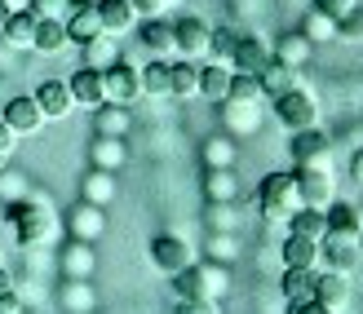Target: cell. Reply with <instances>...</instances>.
Masks as SVG:
<instances>
[{
    "label": "cell",
    "mask_w": 363,
    "mask_h": 314,
    "mask_svg": "<svg viewBox=\"0 0 363 314\" xmlns=\"http://www.w3.org/2000/svg\"><path fill=\"white\" fill-rule=\"evenodd\" d=\"M293 159H297V169H323L328 173V159H333L328 133H319V128H301V133H293Z\"/></svg>",
    "instance_id": "7"
},
{
    "label": "cell",
    "mask_w": 363,
    "mask_h": 314,
    "mask_svg": "<svg viewBox=\"0 0 363 314\" xmlns=\"http://www.w3.org/2000/svg\"><path fill=\"white\" fill-rule=\"evenodd\" d=\"M0 292H13V274L5 266H0Z\"/></svg>",
    "instance_id": "48"
},
{
    "label": "cell",
    "mask_w": 363,
    "mask_h": 314,
    "mask_svg": "<svg viewBox=\"0 0 363 314\" xmlns=\"http://www.w3.org/2000/svg\"><path fill=\"white\" fill-rule=\"evenodd\" d=\"M354 221H359V235H363V208H354Z\"/></svg>",
    "instance_id": "50"
},
{
    "label": "cell",
    "mask_w": 363,
    "mask_h": 314,
    "mask_svg": "<svg viewBox=\"0 0 363 314\" xmlns=\"http://www.w3.org/2000/svg\"><path fill=\"white\" fill-rule=\"evenodd\" d=\"M142 45H147L155 58H169V53L177 49L173 23H164V18H147V27H142Z\"/></svg>",
    "instance_id": "22"
},
{
    "label": "cell",
    "mask_w": 363,
    "mask_h": 314,
    "mask_svg": "<svg viewBox=\"0 0 363 314\" xmlns=\"http://www.w3.org/2000/svg\"><path fill=\"white\" fill-rule=\"evenodd\" d=\"M124 128H129V111H124L120 102H111V106H98V133L102 138H124Z\"/></svg>",
    "instance_id": "29"
},
{
    "label": "cell",
    "mask_w": 363,
    "mask_h": 314,
    "mask_svg": "<svg viewBox=\"0 0 363 314\" xmlns=\"http://www.w3.org/2000/svg\"><path fill=\"white\" fill-rule=\"evenodd\" d=\"M354 177H359V181H363V151H359V155H354Z\"/></svg>",
    "instance_id": "49"
},
{
    "label": "cell",
    "mask_w": 363,
    "mask_h": 314,
    "mask_svg": "<svg viewBox=\"0 0 363 314\" xmlns=\"http://www.w3.org/2000/svg\"><path fill=\"white\" fill-rule=\"evenodd\" d=\"M288 230L293 235H301V239H319L328 235V213H319V208H297L293 217H288Z\"/></svg>",
    "instance_id": "24"
},
{
    "label": "cell",
    "mask_w": 363,
    "mask_h": 314,
    "mask_svg": "<svg viewBox=\"0 0 363 314\" xmlns=\"http://www.w3.org/2000/svg\"><path fill=\"white\" fill-rule=\"evenodd\" d=\"M13 230H18V244L23 248H40L58 235V221L40 204H13Z\"/></svg>",
    "instance_id": "4"
},
{
    "label": "cell",
    "mask_w": 363,
    "mask_h": 314,
    "mask_svg": "<svg viewBox=\"0 0 363 314\" xmlns=\"http://www.w3.org/2000/svg\"><path fill=\"white\" fill-rule=\"evenodd\" d=\"M71 9H76V0H31V13L35 18H62V23H67Z\"/></svg>",
    "instance_id": "38"
},
{
    "label": "cell",
    "mask_w": 363,
    "mask_h": 314,
    "mask_svg": "<svg viewBox=\"0 0 363 314\" xmlns=\"http://www.w3.org/2000/svg\"><path fill=\"white\" fill-rule=\"evenodd\" d=\"M222 288H226V279H222V270H213V266H186V270L173 274L177 301H217Z\"/></svg>",
    "instance_id": "3"
},
{
    "label": "cell",
    "mask_w": 363,
    "mask_h": 314,
    "mask_svg": "<svg viewBox=\"0 0 363 314\" xmlns=\"http://www.w3.org/2000/svg\"><path fill=\"white\" fill-rule=\"evenodd\" d=\"M275 116L279 124H288L293 133H301V128H319V106L315 98L306 94V89H288V94L275 98Z\"/></svg>",
    "instance_id": "5"
},
{
    "label": "cell",
    "mask_w": 363,
    "mask_h": 314,
    "mask_svg": "<svg viewBox=\"0 0 363 314\" xmlns=\"http://www.w3.org/2000/svg\"><path fill=\"white\" fill-rule=\"evenodd\" d=\"M301 35H306V40H337V23H333V18L328 13H319V9H311V13H306V23H301Z\"/></svg>",
    "instance_id": "32"
},
{
    "label": "cell",
    "mask_w": 363,
    "mask_h": 314,
    "mask_svg": "<svg viewBox=\"0 0 363 314\" xmlns=\"http://www.w3.org/2000/svg\"><path fill=\"white\" fill-rule=\"evenodd\" d=\"M230 76H235V71L222 67V62L199 67V94H204L208 102H226V98H230Z\"/></svg>",
    "instance_id": "18"
},
{
    "label": "cell",
    "mask_w": 363,
    "mask_h": 314,
    "mask_svg": "<svg viewBox=\"0 0 363 314\" xmlns=\"http://www.w3.org/2000/svg\"><path fill=\"white\" fill-rule=\"evenodd\" d=\"M257 84H262V94H266V98H279V94H288V89H297V71L270 58V67L257 76Z\"/></svg>",
    "instance_id": "26"
},
{
    "label": "cell",
    "mask_w": 363,
    "mask_h": 314,
    "mask_svg": "<svg viewBox=\"0 0 363 314\" xmlns=\"http://www.w3.org/2000/svg\"><path fill=\"white\" fill-rule=\"evenodd\" d=\"M5 120L13 133H35V128L45 124V116H40V106H35V98H9L5 102Z\"/></svg>",
    "instance_id": "16"
},
{
    "label": "cell",
    "mask_w": 363,
    "mask_h": 314,
    "mask_svg": "<svg viewBox=\"0 0 363 314\" xmlns=\"http://www.w3.org/2000/svg\"><path fill=\"white\" fill-rule=\"evenodd\" d=\"M142 94H151V98H173V62L155 58V62L142 67Z\"/></svg>",
    "instance_id": "20"
},
{
    "label": "cell",
    "mask_w": 363,
    "mask_h": 314,
    "mask_svg": "<svg viewBox=\"0 0 363 314\" xmlns=\"http://www.w3.org/2000/svg\"><path fill=\"white\" fill-rule=\"evenodd\" d=\"M297 195H301V208H319V213H328L337 204V186L323 169H297Z\"/></svg>",
    "instance_id": "6"
},
{
    "label": "cell",
    "mask_w": 363,
    "mask_h": 314,
    "mask_svg": "<svg viewBox=\"0 0 363 314\" xmlns=\"http://www.w3.org/2000/svg\"><path fill=\"white\" fill-rule=\"evenodd\" d=\"M94 5H98V23H102V31H111V35L129 31L133 18H138L129 0H94Z\"/></svg>",
    "instance_id": "17"
},
{
    "label": "cell",
    "mask_w": 363,
    "mask_h": 314,
    "mask_svg": "<svg viewBox=\"0 0 363 314\" xmlns=\"http://www.w3.org/2000/svg\"><path fill=\"white\" fill-rule=\"evenodd\" d=\"M169 5H177V0H164V9H169Z\"/></svg>",
    "instance_id": "51"
},
{
    "label": "cell",
    "mask_w": 363,
    "mask_h": 314,
    "mask_svg": "<svg viewBox=\"0 0 363 314\" xmlns=\"http://www.w3.org/2000/svg\"><path fill=\"white\" fill-rule=\"evenodd\" d=\"M0 257H5V252H0Z\"/></svg>",
    "instance_id": "52"
},
{
    "label": "cell",
    "mask_w": 363,
    "mask_h": 314,
    "mask_svg": "<svg viewBox=\"0 0 363 314\" xmlns=\"http://www.w3.org/2000/svg\"><path fill=\"white\" fill-rule=\"evenodd\" d=\"M71 226H76V235H80V239L102 235V226H106V221H102V208H98V204H80V208H76V217H71Z\"/></svg>",
    "instance_id": "33"
},
{
    "label": "cell",
    "mask_w": 363,
    "mask_h": 314,
    "mask_svg": "<svg viewBox=\"0 0 363 314\" xmlns=\"http://www.w3.org/2000/svg\"><path fill=\"white\" fill-rule=\"evenodd\" d=\"M270 58H275V62H284V67H293V71H301V67H306V58H311V40H306L301 31H293V35H279V45L270 49Z\"/></svg>",
    "instance_id": "23"
},
{
    "label": "cell",
    "mask_w": 363,
    "mask_h": 314,
    "mask_svg": "<svg viewBox=\"0 0 363 314\" xmlns=\"http://www.w3.org/2000/svg\"><path fill=\"white\" fill-rule=\"evenodd\" d=\"M151 262L164 274H177V270L195 266V248L186 244V239H177V235H160L155 244H151Z\"/></svg>",
    "instance_id": "9"
},
{
    "label": "cell",
    "mask_w": 363,
    "mask_h": 314,
    "mask_svg": "<svg viewBox=\"0 0 363 314\" xmlns=\"http://www.w3.org/2000/svg\"><path fill=\"white\" fill-rule=\"evenodd\" d=\"M182 314H222L217 301H182Z\"/></svg>",
    "instance_id": "44"
},
{
    "label": "cell",
    "mask_w": 363,
    "mask_h": 314,
    "mask_svg": "<svg viewBox=\"0 0 363 314\" xmlns=\"http://www.w3.org/2000/svg\"><path fill=\"white\" fill-rule=\"evenodd\" d=\"M319 257L328 262L333 274L350 279V270H359V262H363V235L359 230H328L319 239Z\"/></svg>",
    "instance_id": "2"
},
{
    "label": "cell",
    "mask_w": 363,
    "mask_h": 314,
    "mask_svg": "<svg viewBox=\"0 0 363 314\" xmlns=\"http://www.w3.org/2000/svg\"><path fill=\"white\" fill-rule=\"evenodd\" d=\"M315 262H319V244H315V239L288 235V244H284V266H306V270H315Z\"/></svg>",
    "instance_id": "27"
},
{
    "label": "cell",
    "mask_w": 363,
    "mask_h": 314,
    "mask_svg": "<svg viewBox=\"0 0 363 314\" xmlns=\"http://www.w3.org/2000/svg\"><path fill=\"white\" fill-rule=\"evenodd\" d=\"M13 142H18V133L0 120V159H9V151H13Z\"/></svg>",
    "instance_id": "43"
},
{
    "label": "cell",
    "mask_w": 363,
    "mask_h": 314,
    "mask_svg": "<svg viewBox=\"0 0 363 314\" xmlns=\"http://www.w3.org/2000/svg\"><path fill=\"white\" fill-rule=\"evenodd\" d=\"M116 45H111V35H98V40H89L84 45V67H94V71H106V67H116Z\"/></svg>",
    "instance_id": "30"
},
{
    "label": "cell",
    "mask_w": 363,
    "mask_h": 314,
    "mask_svg": "<svg viewBox=\"0 0 363 314\" xmlns=\"http://www.w3.org/2000/svg\"><path fill=\"white\" fill-rule=\"evenodd\" d=\"M235 191H240V181H235L230 169H213V173L204 177V195L213 199V204H230Z\"/></svg>",
    "instance_id": "28"
},
{
    "label": "cell",
    "mask_w": 363,
    "mask_h": 314,
    "mask_svg": "<svg viewBox=\"0 0 363 314\" xmlns=\"http://www.w3.org/2000/svg\"><path fill=\"white\" fill-rule=\"evenodd\" d=\"M111 173H94L84 181V195H89V204H106V199H111Z\"/></svg>",
    "instance_id": "37"
},
{
    "label": "cell",
    "mask_w": 363,
    "mask_h": 314,
    "mask_svg": "<svg viewBox=\"0 0 363 314\" xmlns=\"http://www.w3.org/2000/svg\"><path fill=\"white\" fill-rule=\"evenodd\" d=\"M0 35H5V45H13V49H31L35 45V13L31 9L9 13L5 27H0Z\"/></svg>",
    "instance_id": "19"
},
{
    "label": "cell",
    "mask_w": 363,
    "mask_h": 314,
    "mask_svg": "<svg viewBox=\"0 0 363 314\" xmlns=\"http://www.w3.org/2000/svg\"><path fill=\"white\" fill-rule=\"evenodd\" d=\"M102 80H106V102L129 106V102H138V94H142V71L129 67V62L106 67V71H102Z\"/></svg>",
    "instance_id": "8"
},
{
    "label": "cell",
    "mask_w": 363,
    "mask_h": 314,
    "mask_svg": "<svg viewBox=\"0 0 363 314\" xmlns=\"http://www.w3.org/2000/svg\"><path fill=\"white\" fill-rule=\"evenodd\" d=\"M0 5H5L9 13H23V9H31V0H0Z\"/></svg>",
    "instance_id": "47"
},
{
    "label": "cell",
    "mask_w": 363,
    "mask_h": 314,
    "mask_svg": "<svg viewBox=\"0 0 363 314\" xmlns=\"http://www.w3.org/2000/svg\"><path fill=\"white\" fill-rule=\"evenodd\" d=\"M116 159H120L116 138H102V146H98V164H116Z\"/></svg>",
    "instance_id": "42"
},
{
    "label": "cell",
    "mask_w": 363,
    "mask_h": 314,
    "mask_svg": "<svg viewBox=\"0 0 363 314\" xmlns=\"http://www.w3.org/2000/svg\"><path fill=\"white\" fill-rule=\"evenodd\" d=\"M354 5H359V0H315V9H319V13H328L333 23H341V18H346Z\"/></svg>",
    "instance_id": "39"
},
{
    "label": "cell",
    "mask_w": 363,
    "mask_h": 314,
    "mask_svg": "<svg viewBox=\"0 0 363 314\" xmlns=\"http://www.w3.org/2000/svg\"><path fill=\"white\" fill-rule=\"evenodd\" d=\"M0 314H23V305H18L13 292H0Z\"/></svg>",
    "instance_id": "46"
},
{
    "label": "cell",
    "mask_w": 363,
    "mask_h": 314,
    "mask_svg": "<svg viewBox=\"0 0 363 314\" xmlns=\"http://www.w3.org/2000/svg\"><path fill=\"white\" fill-rule=\"evenodd\" d=\"M266 67H270L266 40H257V35H240V45H235V53H230V71H240V76H262Z\"/></svg>",
    "instance_id": "11"
},
{
    "label": "cell",
    "mask_w": 363,
    "mask_h": 314,
    "mask_svg": "<svg viewBox=\"0 0 363 314\" xmlns=\"http://www.w3.org/2000/svg\"><path fill=\"white\" fill-rule=\"evenodd\" d=\"M235 45H240V31H230V27H217L213 31V40H208V53L222 67H230V53H235Z\"/></svg>",
    "instance_id": "34"
},
{
    "label": "cell",
    "mask_w": 363,
    "mask_h": 314,
    "mask_svg": "<svg viewBox=\"0 0 363 314\" xmlns=\"http://www.w3.org/2000/svg\"><path fill=\"white\" fill-rule=\"evenodd\" d=\"M315 284H319V274L306 270V266H288L284 270V297L288 301H311L315 297Z\"/></svg>",
    "instance_id": "25"
},
{
    "label": "cell",
    "mask_w": 363,
    "mask_h": 314,
    "mask_svg": "<svg viewBox=\"0 0 363 314\" xmlns=\"http://www.w3.org/2000/svg\"><path fill=\"white\" fill-rule=\"evenodd\" d=\"M129 5H133V13H142V18H160L164 0H129Z\"/></svg>",
    "instance_id": "41"
},
{
    "label": "cell",
    "mask_w": 363,
    "mask_h": 314,
    "mask_svg": "<svg viewBox=\"0 0 363 314\" xmlns=\"http://www.w3.org/2000/svg\"><path fill=\"white\" fill-rule=\"evenodd\" d=\"M102 35V23H98V5H89V0H76V9L67 13V40L71 45H89Z\"/></svg>",
    "instance_id": "12"
},
{
    "label": "cell",
    "mask_w": 363,
    "mask_h": 314,
    "mask_svg": "<svg viewBox=\"0 0 363 314\" xmlns=\"http://www.w3.org/2000/svg\"><path fill=\"white\" fill-rule=\"evenodd\" d=\"M71 40H67V23L62 18H35V45L40 53H62Z\"/></svg>",
    "instance_id": "21"
},
{
    "label": "cell",
    "mask_w": 363,
    "mask_h": 314,
    "mask_svg": "<svg viewBox=\"0 0 363 314\" xmlns=\"http://www.w3.org/2000/svg\"><path fill=\"white\" fill-rule=\"evenodd\" d=\"M337 40H363V0L337 23Z\"/></svg>",
    "instance_id": "36"
},
{
    "label": "cell",
    "mask_w": 363,
    "mask_h": 314,
    "mask_svg": "<svg viewBox=\"0 0 363 314\" xmlns=\"http://www.w3.org/2000/svg\"><path fill=\"white\" fill-rule=\"evenodd\" d=\"M266 94H262V84H257V76H240V71H235L230 76V102H262Z\"/></svg>",
    "instance_id": "35"
},
{
    "label": "cell",
    "mask_w": 363,
    "mask_h": 314,
    "mask_svg": "<svg viewBox=\"0 0 363 314\" xmlns=\"http://www.w3.org/2000/svg\"><path fill=\"white\" fill-rule=\"evenodd\" d=\"M204 155H208V164H217V169H226V164L235 159V146H230L226 138H217V142L208 146V151H204Z\"/></svg>",
    "instance_id": "40"
},
{
    "label": "cell",
    "mask_w": 363,
    "mask_h": 314,
    "mask_svg": "<svg viewBox=\"0 0 363 314\" xmlns=\"http://www.w3.org/2000/svg\"><path fill=\"white\" fill-rule=\"evenodd\" d=\"M195 94H199V67L173 62V98H195Z\"/></svg>",
    "instance_id": "31"
},
{
    "label": "cell",
    "mask_w": 363,
    "mask_h": 314,
    "mask_svg": "<svg viewBox=\"0 0 363 314\" xmlns=\"http://www.w3.org/2000/svg\"><path fill=\"white\" fill-rule=\"evenodd\" d=\"M257 204L266 221H288L301 208V195H297V173H266L262 186H257Z\"/></svg>",
    "instance_id": "1"
},
{
    "label": "cell",
    "mask_w": 363,
    "mask_h": 314,
    "mask_svg": "<svg viewBox=\"0 0 363 314\" xmlns=\"http://www.w3.org/2000/svg\"><path fill=\"white\" fill-rule=\"evenodd\" d=\"M173 35H177V53H186V62L204 58L208 40H213V31H208L204 18H182V23H173Z\"/></svg>",
    "instance_id": "10"
},
{
    "label": "cell",
    "mask_w": 363,
    "mask_h": 314,
    "mask_svg": "<svg viewBox=\"0 0 363 314\" xmlns=\"http://www.w3.org/2000/svg\"><path fill=\"white\" fill-rule=\"evenodd\" d=\"M35 106H40V116H45V120H62V116H71L76 98H71L67 80H45L40 89H35Z\"/></svg>",
    "instance_id": "14"
},
{
    "label": "cell",
    "mask_w": 363,
    "mask_h": 314,
    "mask_svg": "<svg viewBox=\"0 0 363 314\" xmlns=\"http://www.w3.org/2000/svg\"><path fill=\"white\" fill-rule=\"evenodd\" d=\"M315 301L328 310V314H337V310H346L350 305V279L346 274H319V284H315Z\"/></svg>",
    "instance_id": "15"
},
{
    "label": "cell",
    "mask_w": 363,
    "mask_h": 314,
    "mask_svg": "<svg viewBox=\"0 0 363 314\" xmlns=\"http://www.w3.org/2000/svg\"><path fill=\"white\" fill-rule=\"evenodd\" d=\"M67 89H71V98H76V106H102L106 102V80H102V71H94V67H80L76 76L67 80Z\"/></svg>",
    "instance_id": "13"
},
{
    "label": "cell",
    "mask_w": 363,
    "mask_h": 314,
    "mask_svg": "<svg viewBox=\"0 0 363 314\" xmlns=\"http://www.w3.org/2000/svg\"><path fill=\"white\" fill-rule=\"evenodd\" d=\"M288 314H328V310H323V305L311 297V301H293V310H288Z\"/></svg>",
    "instance_id": "45"
}]
</instances>
